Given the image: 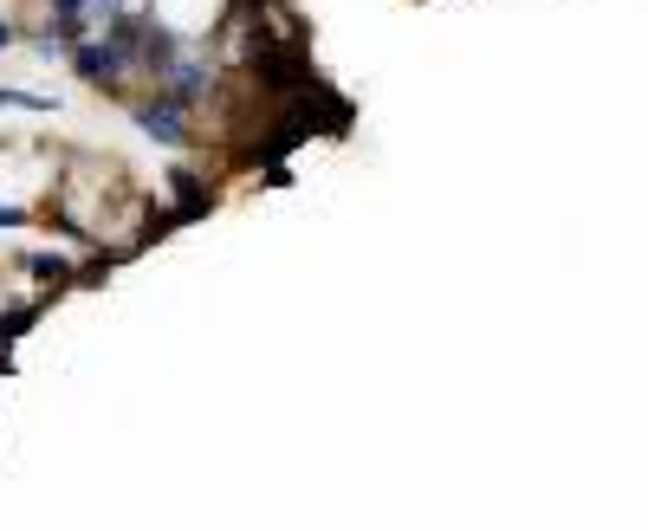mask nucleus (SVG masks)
<instances>
[{
    "label": "nucleus",
    "mask_w": 648,
    "mask_h": 531,
    "mask_svg": "<svg viewBox=\"0 0 648 531\" xmlns=\"http://www.w3.org/2000/svg\"><path fill=\"white\" fill-rule=\"evenodd\" d=\"M20 221H27L20 208H0V228H20Z\"/></svg>",
    "instance_id": "8"
},
{
    "label": "nucleus",
    "mask_w": 648,
    "mask_h": 531,
    "mask_svg": "<svg viewBox=\"0 0 648 531\" xmlns=\"http://www.w3.org/2000/svg\"><path fill=\"white\" fill-rule=\"evenodd\" d=\"M7 46H13V27H7V20H0V52H7Z\"/></svg>",
    "instance_id": "9"
},
{
    "label": "nucleus",
    "mask_w": 648,
    "mask_h": 531,
    "mask_svg": "<svg viewBox=\"0 0 648 531\" xmlns=\"http://www.w3.org/2000/svg\"><path fill=\"white\" fill-rule=\"evenodd\" d=\"M84 7H91V0H52V20H59V33L66 39L84 33Z\"/></svg>",
    "instance_id": "5"
},
{
    "label": "nucleus",
    "mask_w": 648,
    "mask_h": 531,
    "mask_svg": "<svg viewBox=\"0 0 648 531\" xmlns=\"http://www.w3.org/2000/svg\"><path fill=\"white\" fill-rule=\"evenodd\" d=\"M162 84H169L182 104H195V98L215 84V66H208V59H169V66H162Z\"/></svg>",
    "instance_id": "3"
},
{
    "label": "nucleus",
    "mask_w": 648,
    "mask_h": 531,
    "mask_svg": "<svg viewBox=\"0 0 648 531\" xmlns=\"http://www.w3.org/2000/svg\"><path fill=\"white\" fill-rule=\"evenodd\" d=\"M33 272H39V279H52V285H66V260H59V253H39Z\"/></svg>",
    "instance_id": "7"
},
{
    "label": "nucleus",
    "mask_w": 648,
    "mask_h": 531,
    "mask_svg": "<svg viewBox=\"0 0 648 531\" xmlns=\"http://www.w3.org/2000/svg\"><path fill=\"white\" fill-rule=\"evenodd\" d=\"M33 318H39V304H20V311H7V318H0V343H7V338H27V331H33Z\"/></svg>",
    "instance_id": "6"
},
{
    "label": "nucleus",
    "mask_w": 648,
    "mask_h": 531,
    "mask_svg": "<svg viewBox=\"0 0 648 531\" xmlns=\"http://www.w3.org/2000/svg\"><path fill=\"white\" fill-rule=\"evenodd\" d=\"M72 66H78V78H91V84H111V78L123 72V52H117L111 39H104V46L84 39V46H72Z\"/></svg>",
    "instance_id": "2"
},
{
    "label": "nucleus",
    "mask_w": 648,
    "mask_h": 531,
    "mask_svg": "<svg viewBox=\"0 0 648 531\" xmlns=\"http://www.w3.org/2000/svg\"><path fill=\"white\" fill-rule=\"evenodd\" d=\"M137 123H143V137H156V143H182L189 137V104L176 91H156L150 104H137Z\"/></svg>",
    "instance_id": "1"
},
{
    "label": "nucleus",
    "mask_w": 648,
    "mask_h": 531,
    "mask_svg": "<svg viewBox=\"0 0 648 531\" xmlns=\"http://www.w3.org/2000/svg\"><path fill=\"white\" fill-rule=\"evenodd\" d=\"M169 189L182 194V214H176V221H201L208 201H215V194L201 189V176H189V169H169Z\"/></svg>",
    "instance_id": "4"
}]
</instances>
